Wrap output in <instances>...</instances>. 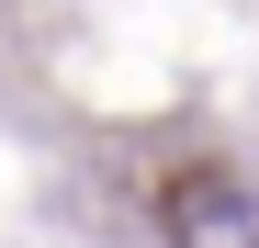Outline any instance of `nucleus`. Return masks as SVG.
<instances>
[{
    "mask_svg": "<svg viewBox=\"0 0 259 248\" xmlns=\"http://www.w3.org/2000/svg\"><path fill=\"white\" fill-rule=\"evenodd\" d=\"M169 237H181V248H259V192H237V181H192L181 215H169Z\"/></svg>",
    "mask_w": 259,
    "mask_h": 248,
    "instance_id": "1",
    "label": "nucleus"
}]
</instances>
